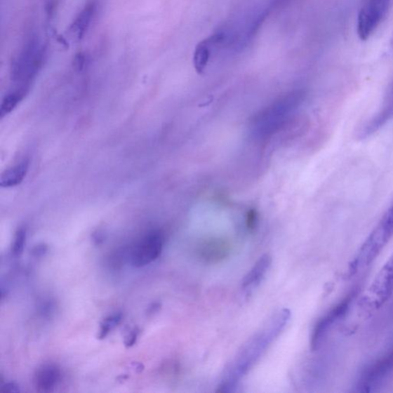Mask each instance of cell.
I'll use <instances>...</instances> for the list:
<instances>
[{
	"label": "cell",
	"mask_w": 393,
	"mask_h": 393,
	"mask_svg": "<svg viewBox=\"0 0 393 393\" xmlns=\"http://www.w3.org/2000/svg\"><path fill=\"white\" fill-rule=\"evenodd\" d=\"M290 317L289 310H281L272 319V321L266 329L256 335L255 338L247 344L236 358L232 368H229L226 378L220 387V392L232 391L237 382L248 372L269 344L281 333L289 321Z\"/></svg>",
	"instance_id": "obj_1"
},
{
	"label": "cell",
	"mask_w": 393,
	"mask_h": 393,
	"mask_svg": "<svg viewBox=\"0 0 393 393\" xmlns=\"http://www.w3.org/2000/svg\"><path fill=\"white\" fill-rule=\"evenodd\" d=\"M393 237V200L348 266L349 276L361 272L378 258Z\"/></svg>",
	"instance_id": "obj_2"
},
{
	"label": "cell",
	"mask_w": 393,
	"mask_h": 393,
	"mask_svg": "<svg viewBox=\"0 0 393 393\" xmlns=\"http://www.w3.org/2000/svg\"><path fill=\"white\" fill-rule=\"evenodd\" d=\"M43 59V49L38 40L31 39L13 64L12 79L16 85L15 88L29 91L32 81L36 76Z\"/></svg>",
	"instance_id": "obj_3"
},
{
	"label": "cell",
	"mask_w": 393,
	"mask_h": 393,
	"mask_svg": "<svg viewBox=\"0 0 393 393\" xmlns=\"http://www.w3.org/2000/svg\"><path fill=\"white\" fill-rule=\"evenodd\" d=\"M392 2V0H364L357 18V34L360 39H368L378 29Z\"/></svg>",
	"instance_id": "obj_4"
},
{
	"label": "cell",
	"mask_w": 393,
	"mask_h": 393,
	"mask_svg": "<svg viewBox=\"0 0 393 393\" xmlns=\"http://www.w3.org/2000/svg\"><path fill=\"white\" fill-rule=\"evenodd\" d=\"M392 372L393 343L386 353L364 368L359 375L356 391L366 393L374 391Z\"/></svg>",
	"instance_id": "obj_5"
},
{
	"label": "cell",
	"mask_w": 393,
	"mask_h": 393,
	"mask_svg": "<svg viewBox=\"0 0 393 393\" xmlns=\"http://www.w3.org/2000/svg\"><path fill=\"white\" fill-rule=\"evenodd\" d=\"M393 294V253L375 277L368 293L365 302L368 308L378 309L382 307L391 298Z\"/></svg>",
	"instance_id": "obj_6"
},
{
	"label": "cell",
	"mask_w": 393,
	"mask_h": 393,
	"mask_svg": "<svg viewBox=\"0 0 393 393\" xmlns=\"http://www.w3.org/2000/svg\"><path fill=\"white\" fill-rule=\"evenodd\" d=\"M164 244L162 234L159 232L147 234L131 253V263L135 267L150 265L161 255Z\"/></svg>",
	"instance_id": "obj_7"
},
{
	"label": "cell",
	"mask_w": 393,
	"mask_h": 393,
	"mask_svg": "<svg viewBox=\"0 0 393 393\" xmlns=\"http://www.w3.org/2000/svg\"><path fill=\"white\" fill-rule=\"evenodd\" d=\"M356 296V291H352L347 296L344 298L337 305L331 309L319 321L313 331L311 338V346L316 349L321 345L325 335L337 323L347 311Z\"/></svg>",
	"instance_id": "obj_8"
},
{
	"label": "cell",
	"mask_w": 393,
	"mask_h": 393,
	"mask_svg": "<svg viewBox=\"0 0 393 393\" xmlns=\"http://www.w3.org/2000/svg\"><path fill=\"white\" fill-rule=\"evenodd\" d=\"M61 379L60 368L54 364L41 366L34 378L35 387L40 392H51Z\"/></svg>",
	"instance_id": "obj_9"
},
{
	"label": "cell",
	"mask_w": 393,
	"mask_h": 393,
	"mask_svg": "<svg viewBox=\"0 0 393 393\" xmlns=\"http://www.w3.org/2000/svg\"><path fill=\"white\" fill-rule=\"evenodd\" d=\"M270 265H272V258L267 255L262 256L251 269V272L244 278L242 282L243 290L248 291L256 288L263 280Z\"/></svg>",
	"instance_id": "obj_10"
},
{
	"label": "cell",
	"mask_w": 393,
	"mask_h": 393,
	"mask_svg": "<svg viewBox=\"0 0 393 393\" xmlns=\"http://www.w3.org/2000/svg\"><path fill=\"white\" fill-rule=\"evenodd\" d=\"M29 168V160L22 159L16 165L6 169L0 177V186L13 187L20 185L27 177Z\"/></svg>",
	"instance_id": "obj_11"
},
{
	"label": "cell",
	"mask_w": 393,
	"mask_h": 393,
	"mask_svg": "<svg viewBox=\"0 0 393 393\" xmlns=\"http://www.w3.org/2000/svg\"><path fill=\"white\" fill-rule=\"evenodd\" d=\"M222 38L220 35L210 37L201 42L196 47L194 54V65L196 72L201 74L206 68L209 57V46L213 43H218Z\"/></svg>",
	"instance_id": "obj_12"
},
{
	"label": "cell",
	"mask_w": 393,
	"mask_h": 393,
	"mask_svg": "<svg viewBox=\"0 0 393 393\" xmlns=\"http://www.w3.org/2000/svg\"><path fill=\"white\" fill-rule=\"evenodd\" d=\"M27 94L28 92L18 88H15L13 91L6 94L3 98L1 105H0V117L4 119L7 114H11L18 107Z\"/></svg>",
	"instance_id": "obj_13"
},
{
	"label": "cell",
	"mask_w": 393,
	"mask_h": 393,
	"mask_svg": "<svg viewBox=\"0 0 393 393\" xmlns=\"http://www.w3.org/2000/svg\"><path fill=\"white\" fill-rule=\"evenodd\" d=\"M95 11V5L94 3L88 4L81 11L78 18H76L75 22L72 25V28L79 38L83 37L85 32L90 26Z\"/></svg>",
	"instance_id": "obj_14"
},
{
	"label": "cell",
	"mask_w": 393,
	"mask_h": 393,
	"mask_svg": "<svg viewBox=\"0 0 393 393\" xmlns=\"http://www.w3.org/2000/svg\"><path fill=\"white\" fill-rule=\"evenodd\" d=\"M122 316L120 314H114L106 317L100 324V330L98 334V340H103L109 333L116 327L121 321Z\"/></svg>",
	"instance_id": "obj_15"
},
{
	"label": "cell",
	"mask_w": 393,
	"mask_h": 393,
	"mask_svg": "<svg viewBox=\"0 0 393 393\" xmlns=\"http://www.w3.org/2000/svg\"><path fill=\"white\" fill-rule=\"evenodd\" d=\"M27 241V230L24 227H20L16 232L12 247V252L14 256H20L23 252Z\"/></svg>",
	"instance_id": "obj_16"
},
{
	"label": "cell",
	"mask_w": 393,
	"mask_h": 393,
	"mask_svg": "<svg viewBox=\"0 0 393 393\" xmlns=\"http://www.w3.org/2000/svg\"><path fill=\"white\" fill-rule=\"evenodd\" d=\"M139 333H140V330H139L138 327H135V328L128 331L124 340L125 346L127 348L132 347L135 345Z\"/></svg>",
	"instance_id": "obj_17"
},
{
	"label": "cell",
	"mask_w": 393,
	"mask_h": 393,
	"mask_svg": "<svg viewBox=\"0 0 393 393\" xmlns=\"http://www.w3.org/2000/svg\"><path fill=\"white\" fill-rule=\"evenodd\" d=\"M0 392L4 393H16L20 392V386L15 382H7L4 385Z\"/></svg>",
	"instance_id": "obj_18"
},
{
	"label": "cell",
	"mask_w": 393,
	"mask_h": 393,
	"mask_svg": "<svg viewBox=\"0 0 393 393\" xmlns=\"http://www.w3.org/2000/svg\"><path fill=\"white\" fill-rule=\"evenodd\" d=\"M47 250L48 248L46 245L41 244L36 246V247L34 248V251H32V253H34V255L36 256H42L44 255V253H46Z\"/></svg>",
	"instance_id": "obj_19"
},
{
	"label": "cell",
	"mask_w": 393,
	"mask_h": 393,
	"mask_svg": "<svg viewBox=\"0 0 393 393\" xmlns=\"http://www.w3.org/2000/svg\"><path fill=\"white\" fill-rule=\"evenodd\" d=\"M133 367L137 373H141L144 370V366L140 363H133Z\"/></svg>",
	"instance_id": "obj_20"
},
{
	"label": "cell",
	"mask_w": 393,
	"mask_h": 393,
	"mask_svg": "<svg viewBox=\"0 0 393 393\" xmlns=\"http://www.w3.org/2000/svg\"><path fill=\"white\" fill-rule=\"evenodd\" d=\"M159 307V305L158 304H153L152 305V307H150L149 308V314H153L155 312V310H156Z\"/></svg>",
	"instance_id": "obj_21"
}]
</instances>
